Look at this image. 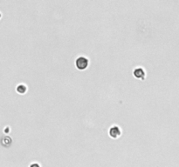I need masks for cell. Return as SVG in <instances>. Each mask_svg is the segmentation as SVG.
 I'll list each match as a JSON object with an SVG mask.
<instances>
[{
    "instance_id": "cell-1",
    "label": "cell",
    "mask_w": 179,
    "mask_h": 167,
    "mask_svg": "<svg viewBox=\"0 0 179 167\" xmlns=\"http://www.w3.org/2000/svg\"><path fill=\"white\" fill-rule=\"evenodd\" d=\"M89 65V60L84 56H80L76 60H75V66L78 70L83 71L86 69Z\"/></svg>"
},
{
    "instance_id": "cell-6",
    "label": "cell",
    "mask_w": 179,
    "mask_h": 167,
    "mask_svg": "<svg viewBox=\"0 0 179 167\" xmlns=\"http://www.w3.org/2000/svg\"><path fill=\"white\" fill-rule=\"evenodd\" d=\"M1 17H2V13L0 12V18H1Z\"/></svg>"
},
{
    "instance_id": "cell-3",
    "label": "cell",
    "mask_w": 179,
    "mask_h": 167,
    "mask_svg": "<svg viewBox=\"0 0 179 167\" xmlns=\"http://www.w3.org/2000/svg\"><path fill=\"white\" fill-rule=\"evenodd\" d=\"M133 74H134V76H135V77H136L138 79L144 80L146 77V71L142 67H136V69H134Z\"/></svg>"
},
{
    "instance_id": "cell-5",
    "label": "cell",
    "mask_w": 179,
    "mask_h": 167,
    "mask_svg": "<svg viewBox=\"0 0 179 167\" xmlns=\"http://www.w3.org/2000/svg\"><path fill=\"white\" fill-rule=\"evenodd\" d=\"M29 167H40V165H39L38 163H32V164H30Z\"/></svg>"
},
{
    "instance_id": "cell-2",
    "label": "cell",
    "mask_w": 179,
    "mask_h": 167,
    "mask_svg": "<svg viewBox=\"0 0 179 167\" xmlns=\"http://www.w3.org/2000/svg\"><path fill=\"white\" fill-rule=\"evenodd\" d=\"M108 134L112 138H118L122 135V130L118 125H113L112 127H110Z\"/></svg>"
},
{
    "instance_id": "cell-4",
    "label": "cell",
    "mask_w": 179,
    "mask_h": 167,
    "mask_svg": "<svg viewBox=\"0 0 179 167\" xmlns=\"http://www.w3.org/2000/svg\"><path fill=\"white\" fill-rule=\"evenodd\" d=\"M16 91L19 94H25L27 92V86L25 84H19V85L16 87Z\"/></svg>"
}]
</instances>
